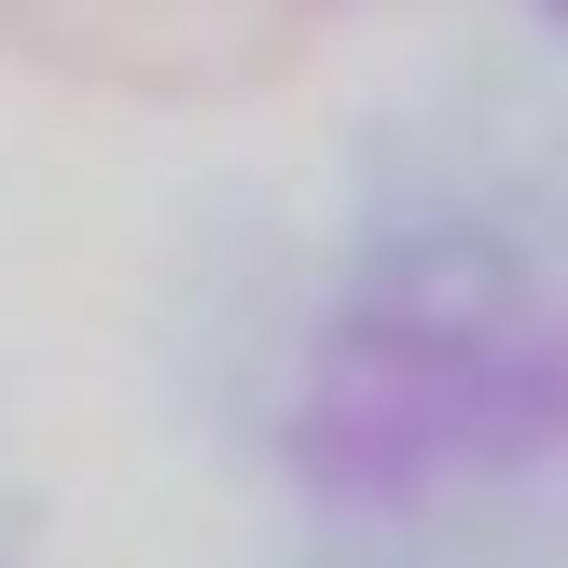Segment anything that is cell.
Returning <instances> with one entry per match:
<instances>
[{
	"mask_svg": "<svg viewBox=\"0 0 568 568\" xmlns=\"http://www.w3.org/2000/svg\"><path fill=\"white\" fill-rule=\"evenodd\" d=\"M42 28H70V42H125L139 28V55H166L181 42V0H28Z\"/></svg>",
	"mask_w": 568,
	"mask_h": 568,
	"instance_id": "cell-1",
	"label": "cell"
}]
</instances>
